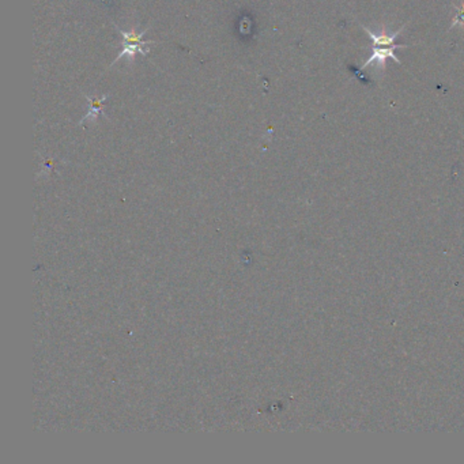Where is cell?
<instances>
[{
	"mask_svg": "<svg viewBox=\"0 0 464 464\" xmlns=\"http://www.w3.org/2000/svg\"><path fill=\"white\" fill-rule=\"evenodd\" d=\"M362 29L369 34V37L372 39V41H373V46H377V47H390V46H394V41L399 37V34L403 32V29H405V26H402L399 30H396V32H394V33H390L388 30H387V28L385 26H383L381 28V32H372L370 29H367V28H365L363 25H361Z\"/></svg>",
	"mask_w": 464,
	"mask_h": 464,
	"instance_id": "3",
	"label": "cell"
},
{
	"mask_svg": "<svg viewBox=\"0 0 464 464\" xmlns=\"http://www.w3.org/2000/svg\"><path fill=\"white\" fill-rule=\"evenodd\" d=\"M119 32L123 36V46H124V48H123V51L119 53V57L114 60V63L119 61L123 57H128L130 61H134L137 53L146 54L149 52L150 44H153V41H142V37H143L145 32L135 33L134 30L124 32L121 29H119Z\"/></svg>",
	"mask_w": 464,
	"mask_h": 464,
	"instance_id": "1",
	"label": "cell"
},
{
	"mask_svg": "<svg viewBox=\"0 0 464 464\" xmlns=\"http://www.w3.org/2000/svg\"><path fill=\"white\" fill-rule=\"evenodd\" d=\"M88 101L90 103V109L88 110L86 116L82 119L81 124L86 123L88 120L89 121H94L97 120V117L103 113V105L105 103V100L108 99V94H105L103 97H90V96H86Z\"/></svg>",
	"mask_w": 464,
	"mask_h": 464,
	"instance_id": "4",
	"label": "cell"
},
{
	"mask_svg": "<svg viewBox=\"0 0 464 464\" xmlns=\"http://www.w3.org/2000/svg\"><path fill=\"white\" fill-rule=\"evenodd\" d=\"M399 48H405V46H390V47H377L373 46V51L370 57L362 63L361 68H366L369 64L376 63L379 65V68L383 71L385 68V63L388 59H392L394 61L401 64V60L398 59V56L395 54V50Z\"/></svg>",
	"mask_w": 464,
	"mask_h": 464,
	"instance_id": "2",
	"label": "cell"
}]
</instances>
